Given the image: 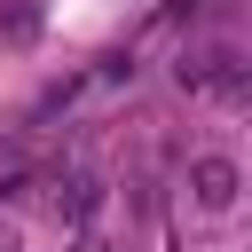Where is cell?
<instances>
[{
  "mask_svg": "<svg viewBox=\"0 0 252 252\" xmlns=\"http://www.w3.org/2000/svg\"><path fill=\"white\" fill-rule=\"evenodd\" d=\"M189 181H197V197H205V205H228V197H236V165H228V158H197V173H189Z\"/></svg>",
  "mask_w": 252,
  "mask_h": 252,
  "instance_id": "1",
  "label": "cell"
}]
</instances>
